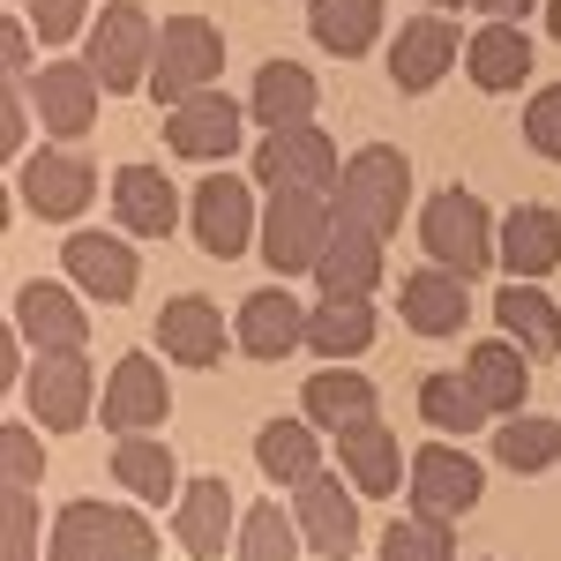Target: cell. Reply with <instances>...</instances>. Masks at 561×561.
I'll list each match as a JSON object with an SVG mask.
<instances>
[{
  "label": "cell",
  "instance_id": "44",
  "mask_svg": "<svg viewBox=\"0 0 561 561\" xmlns=\"http://www.w3.org/2000/svg\"><path fill=\"white\" fill-rule=\"evenodd\" d=\"M98 561H158V531H150V517L121 510L113 531H105V554H98Z\"/></svg>",
  "mask_w": 561,
  "mask_h": 561
},
{
  "label": "cell",
  "instance_id": "27",
  "mask_svg": "<svg viewBox=\"0 0 561 561\" xmlns=\"http://www.w3.org/2000/svg\"><path fill=\"white\" fill-rule=\"evenodd\" d=\"M300 412L314 420V427H359V420H382V397H375V382L359 375V367H322V375H307V397H300Z\"/></svg>",
  "mask_w": 561,
  "mask_h": 561
},
{
  "label": "cell",
  "instance_id": "1",
  "mask_svg": "<svg viewBox=\"0 0 561 561\" xmlns=\"http://www.w3.org/2000/svg\"><path fill=\"white\" fill-rule=\"evenodd\" d=\"M330 203L337 217L352 225H367V232H397L404 210H412V165H404V150H389V142H367V150H352L337 187H330Z\"/></svg>",
  "mask_w": 561,
  "mask_h": 561
},
{
  "label": "cell",
  "instance_id": "39",
  "mask_svg": "<svg viewBox=\"0 0 561 561\" xmlns=\"http://www.w3.org/2000/svg\"><path fill=\"white\" fill-rule=\"evenodd\" d=\"M45 531L38 517V486H8L0 494V561H45Z\"/></svg>",
  "mask_w": 561,
  "mask_h": 561
},
{
  "label": "cell",
  "instance_id": "13",
  "mask_svg": "<svg viewBox=\"0 0 561 561\" xmlns=\"http://www.w3.org/2000/svg\"><path fill=\"white\" fill-rule=\"evenodd\" d=\"M465 60V38H457V23L442 15V8H420L404 31H397V45H389V83L404 90V98H420V90H434L449 68Z\"/></svg>",
  "mask_w": 561,
  "mask_h": 561
},
{
  "label": "cell",
  "instance_id": "2",
  "mask_svg": "<svg viewBox=\"0 0 561 561\" xmlns=\"http://www.w3.org/2000/svg\"><path fill=\"white\" fill-rule=\"evenodd\" d=\"M225 76V31L210 15H173L158 23V60H150V98L158 105H180L195 90H217Z\"/></svg>",
  "mask_w": 561,
  "mask_h": 561
},
{
  "label": "cell",
  "instance_id": "37",
  "mask_svg": "<svg viewBox=\"0 0 561 561\" xmlns=\"http://www.w3.org/2000/svg\"><path fill=\"white\" fill-rule=\"evenodd\" d=\"M420 420L442 427V434H479L494 412L479 404V389L465 382V367H457V375H427V382H420Z\"/></svg>",
  "mask_w": 561,
  "mask_h": 561
},
{
  "label": "cell",
  "instance_id": "40",
  "mask_svg": "<svg viewBox=\"0 0 561 561\" xmlns=\"http://www.w3.org/2000/svg\"><path fill=\"white\" fill-rule=\"evenodd\" d=\"M382 561H457V531L434 517H397L382 531Z\"/></svg>",
  "mask_w": 561,
  "mask_h": 561
},
{
  "label": "cell",
  "instance_id": "31",
  "mask_svg": "<svg viewBox=\"0 0 561 561\" xmlns=\"http://www.w3.org/2000/svg\"><path fill=\"white\" fill-rule=\"evenodd\" d=\"M465 76L479 90H517L531 76V38L524 23H479V38L465 45Z\"/></svg>",
  "mask_w": 561,
  "mask_h": 561
},
{
  "label": "cell",
  "instance_id": "29",
  "mask_svg": "<svg viewBox=\"0 0 561 561\" xmlns=\"http://www.w3.org/2000/svg\"><path fill=\"white\" fill-rule=\"evenodd\" d=\"M494 322H502V337H517L531 359H554L561 352V307L531 285V277H510L502 293H494Z\"/></svg>",
  "mask_w": 561,
  "mask_h": 561
},
{
  "label": "cell",
  "instance_id": "48",
  "mask_svg": "<svg viewBox=\"0 0 561 561\" xmlns=\"http://www.w3.org/2000/svg\"><path fill=\"white\" fill-rule=\"evenodd\" d=\"M547 38L561 45V0H547Z\"/></svg>",
  "mask_w": 561,
  "mask_h": 561
},
{
  "label": "cell",
  "instance_id": "20",
  "mask_svg": "<svg viewBox=\"0 0 561 561\" xmlns=\"http://www.w3.org/2000/svg\"><path fill=\"white\" fill-rule=\"evenodd\" d=\"M15 330L31 337V352H83L90 345V307L68 300V285L31 277V285L15 293Z\"/></svg>",
  "mask_w": 561,
  "mask_h": 561
},
{
  "label": "cell",
  "instance_id": "38",
  "mask_svg": "<svg viewBox=\"0 0 561 561\" xmlns=\"http://www.w3.org/2000/svg\"><path fill=\"white\" fill-rule=\"evenodd\" d=\"M300 517L285 510V502H255L248 517H240V539H232V554L240 561H300Z\"/></svg>",
  "mask_w": 561,
  "mask_h": 561
},
{
  "label": "cell",
  "instance_id": "9",
  "mask_svg": "<svg viewBox=\"0 0 561 561\" xmlns=\"http://www.w3.org/2000/svg\"><path fill=\"white\" fill-rule=\"evenodd\" d=\"M248 173H255V187H270V195H277V187H322V195H330L337 173H345V158H337V142L314 128V121H300V128L262 135Z\"/></svg>",
  "mask_w": 561,
  "mask_h": 561
},
{
  "label": "cell",
  "instance_id": "24",
  "mask_svg": "<svg viewBox=\"0 0 561 561\" xmlns=\"http://www.w3.org/2000/svg\"><path fill=\"white\" fill-rule=\"evenodd\" d=\"M337 465H345V479L367 494V502H382V494H397L404 486V449H397V434L382 427V420H359V427L337 434Z\"/></svg>",
  "mask_w": 561,
  "mask_h": 561
},
{
  "label": "cell",
  "instance_id": "33",
  "mask_svg": "<svg viewBox=\"0 0 561 561\" xmlns=\"http://www.w3.org/2000/svg\"><path fill=\"white\" fill-rule=\"evenodd\" d=\"M307 31H314L322 53L359 60L367 45L382 38V0H307Z\"/></svg>",
  "mask_w": 561,
  "mask_h": 561
},
{
  "label": "cell",
  "instance_id": "4",
  "mask_svg": "<svg viewBox=\"0 0 561 561\" xmlns=\"http://www.w3.org/2000/svg\"><path fill=\"white\" fill-rule=\"evenodd\" d=\"M494 232L502 225H486V203H479L472 187H434L427 210H420V248H427V262L457 270V277H479L486 270Z\"/></svg>",
  "mask_w": 561,
  "mask_h": 561
},
{
  "label": "cell",
  "instance_id": "43",
  "mask_svg": "<svg viewBox=\"0 0 561 561\" xmlns=\"http://www.w3.org/2000/svg\"><path fill=\"white\" fill-rule=\"evenodd\" d=\"M524 142H531L539 158H554V165H561V83H547L531 105H524Z\"/></svg>",
  "mask_w": 561,
  "mask_h": 561
},
{
  "label": "cell",
  "instance_id": "17",
  "mask_svg": "<svg viewBox=\"0 0 561 561\" xmlns=\"http://www.w3.org/2000/svg\"><path fill=\"white\" fill-rule=\"evenodd\" d=\"M314 285H322V300H375V285H382V232L337 217L322 255H314Z\"/></svg>",
  "mask_w": 561,
  "mask_h": 561
},
{
  "label": "cell",
  "instance_id": "6",
  "mask_svg": "<svg viewBox=\"0 0 561 561\" xmlns=\"http://www.w3.org/2000/svg\"><path fill=\"white\" fill-rule=\"evenodd\" d=\"M83 60L98 68V83L105 90H150V60H158V23L135 8V0H113L98 23H90V45Z\"/></svg>",
  "mask_w": 561,
  "mask_h": 561
},
{
  "label": "cell",
  "instance_id": "12",
  "mask_svg": "<svg viewBox=\"0 0 561 561\" xmlns=\"http://www.w3.org/2000/svg\"><path fill=\"white\" fill-rule=\"evenodd\" d=\"M293 517H300V539L307 554L322 561H345L352 547H359V486L352 479H300L293 486Z\"/></svg>",
  "mask_w": 561,
  "mask_h": 561
},
{
  "label": "cell",
  "instance_id": "10",
  "mask_svg": "<svg viewBox=\"0 0 561 561\" xmlns=\"http://www.w3.org/2000/svg\"><path fill=\"white\" fill-rule=\"evenodd\" d=\"M240 135H248V105L225 98V90H195V98L165 105V150H173V158L217 165V158L240 150Z\"/></svg>",
  "mask_w": 561,
  "mask_h": 561
},
{
  "label": "cell",
  "instance_id": "25",
  "mask_svg": "<svg viewBox=\"0 0 561 561\" xmlns=\"http://www.w3.org/2000/svg\"><path fill=\"white\" fill-rule=\"evenodd\" d=\"M465 382L479 389V404H486L494 420H510V412H524V397H531V352H524L517 337L472 345V359H465Z\"/></svg>",
  "mask_w": 561,
  "mask_h": 561
},
{
  "label": "cell",
  "instance_id": "45",
  "mask_svg": "<svg viewBox=\"0 0 561 561\" xmlns=\"http://www.w3.org/2000/svg\"><path fill=\"white\" fill-rule=\"evenodd\" d=\"M90 23V0H31V31L45 45H68Z\"/></svg>",
  "mask_w": 561,
  "mask_h": 561
},
{
  "label": "cell",
  "instance_id": "35",
  "mask_svg": "<svg viewBox=\"0 0 561 561\" xmlns=\"http://www.w3.org/2000/svg\"><path fill=\"white\" fill-rule=\"evenodd\" d=\"M494 465H502V472H547V465H561V420L510 412V420L494 427Z\"/></svg>",
  "mask_w": 561,
  "mask_h": 561
},
{
  "label": "cell",
  "instance_id": "49",
  "mask_svg": "<svg viewBox=\"0 0 561 561\" xmlns=\"http://www.w3.org/2000/svg\"><path fill=\"white\" fill-rule=\"evenodd\" d=\"M427 8H442V15H449V8H472V0H427Z\"/></svg>",
  "mask_w": 561,
  "mask_h": 561
},
{
  "label": "cell",
  "instance_id": "18",
  "mask_svg": "<svg viewBox=\"0 0 561 561\" xmlns=\"http://www.w3.org/2000/svg\"><path fill=\"white\" fill-rule=\"evenodd\" d=\"M397 314H404V330H420V337H457V330L472 322V277H457V270H442V262H420V270L404 277V293H397Z\"/></svg>",
  "mask_w": 561,
  "mask_h": 561
},
{
  "label": "cell",
  "instance_id": "28",
  "mask_svg": "<svg viewBox=\"0 0 561 561\" xmlns=\"http://www.w3.org/2000/svg\"><path fill=\"white\" fill-rule=\"evenodd\" d=\"M113 210H121V232L135 240H165L180 225V187L158 165H128V173L113 180Z\"/></svg>",
  "mask_w": 561,
  "mask_h": 561
},
{
  "label": "cell",
  "instance_id": "15",
  "mask_svg": "<svg viewBox=\"0 0 561 561\" xmlns=\"http://www.w3.org/2000/svg\"><path fill=\"white\" fill-rule=\"evenodd\" d=\"M98 68L90 60H45L38 76H31V105H38V128H53L60 142H83L98 128Z\"/></svg>",
  "mask_w": 561,
  "mask_h": 561
},
{
  "label": "cell",
  "instance_id": "41",
  "mask_svg": "<svg viewBox=\"0 0 561 561\" xmlns=\"http://www.w3.org/2000/svg\"><path fill=\"white\" fill-rule=\"evenodd\" d=\"M0 472H8V486H38L45 479L38 420H8V427H0Z\"/></svg>",
  "mask_w": 561,
  "mask_h": 561
},
{
  "label": "cell",
  "instance_id": "46",
  "mask_svg": "<svg viewBox=\"0 0 561 561\" xmlns=\"http://www.w3.org/2000/svg\"><path fill=\"white\" fill-rule=\"evenodd\" d=\"M31 38H38L31 23H8V15H0V76H23V68H31Z\"/></svg>",
  "mask_w": 561,
  "mask_h": 561
},
{
  "label": "cell",
  "instance_id": "3",
  "mask_svg": "<svg viewBox=\"0 0 561 561\" xmlns=\"http://www.w3.org/2000/svg\"><path fill=\"white\" fill-rule=\"evenodd\" d=\"M330 225H337V203H330L322 187H277V195L262 203V240L255 248L277 277H293V270H314Z\"/></svg>",
  "mask_w": 561,
  "mask_h": 561
},
{
  "label": "cell",
  "instance_id": "32",
  "mask_svg": "<svg viewBox=\"0 0 561 561\" xmlns=\"http://www.w3.org/2000/svg\"><path fill=\"white\" fill-rule=\"evenodd\" d=\"M255 465L262 479H277V486H300V479L322 472V442H314V420H262L255 434Z\"/></svg>",
  "mask_w": 561,
  "mask_h": 561
},
{
  "label": "cell",
  "instance_id": "26",
  "mask_svg": "<svg viewBox=\"0 0 561 561\" xmlns=\"http://www.w3.org/2000/svg\"><path fill=\"white\" fill-rule=\"evenodd\" d=\"M314 105H322V83L307 76L300 60H262V68H255L248 113L262 121V135H270V128H300V121H314Z\"/></svg>",
  "mask_w": 561,
  "mask_h": 561
},
{
  "label": "cell",
  "instance_id": "34",
  "mask_svg": "<svg viewBox=\"0 0 561 561\" xmlns=\"http://www.w3.org/2000/svg\"><path fill=\"white\" fill-rule=\"evenodd\" d=\"M375 300H314L307 307V345L322 352V359H359V352L375 345Z\"/></svg>",
  "mask_w": 561,
  "mask_h": 561
},
{
  "label": "cell",
  "instance_id": "7",
  "mask_svg": "<svg viewBox=\"0 0 561 561\" xmlns=\"http://www.w3.org/2000/svg\"><path fill=\"white\" fill-rule=\"evenodd\" d=\"M404 494H412V517L457 524V517H472V510H479L486 472H479L457 442H427V449L412 457V472H404Z\"/></svg>",
  "mask_w": 561,
  "mask_h": 561
},
{
  "label": "cell",
  "instance_id": "30",
  "mask_svg": "<svg viewBox=\"0 0 561 561\" xmlns=\"http://www.w3.org/2000/svg\"><path fill=\"white\" fill-rule=\"evenodd\" d=\"M113 479L135 502H180V465L158 434H113Z\"/></svg>",
  "mask_w": 561,
  "mask_h": 561
},
{
  "label": "cell",
  "instance_id": "16",
  "mask_svg": "<svg viewBox=\"0 0 561 561\" xmlns=\"http://www.w3.org/2000/svg\"><path fill=\"white\" fill-rule=\"evenodd\" d=\"M60 255H68V277L83 285L90 300H135V285H142L135 232H68Z\"/></svg>",
  "mask_w": 561,
  "mask_h": 561
},
{
  "label": "cell",
  "instance_id": "5",
  "mask_svg": "<svg viewBox=\"0 0 561 561\" xmlns=\"http://www.w3.org/2000/svg\"><path fill=\"white\" fill-rule=\"evenodd\" d=\"M187 217H195V240H203V255H217V262H240V255H248V248L262 240V195H255V180H240V173L195 180V195H187Z\"/></svg>",
  "mask_w": 561,
  "mask_h": 561
},
{
  "label": "cell",
  "instance_id": "22",
  "mask_svg": "<svg viewBox=\"0 0 561 561\" xmlns=\"http://www.w3.org/2000/svg\"><path fill=\"white\" fill-rule=\"evenodd\" d=\"M494 262L510 270V277H554L561 262V217L547 203H517V210L502 217V232H494Z\"/></svg>",
  "mask_w": 561,
  "mask_h": 561
},
{
  "label": "cell",
  "instance_id": "36",
  "mask_svg": "<svg viewBox=\"0 0 561 561\" xmlns=\"http://www.w3.org/2000/svg\"><path fill=\"white\" fill-rule=\"evenodd\" d=\"M113 502H68L53 531H45V561H98L105 554V531H113Z\"/></svg>",
  "mask_w": 561,
  "mask_h": 561
},
{
  "label": "cell",
  "instance_id": "47",
  "mask_svg": "<svg viewBox=\"0 0 561 561\" xmlns=\"http://www.w3.org/2000/svg\"><path fill=\"white\" fill-rule=\"evenodd\" d=\"M479 15H486V23H524V15H531V8H547V0H472Z\"/></svg>",
  "mask_w": 561,
  "mask_h": 561
},
{
  "label": "cell",
  "instance_id": "50",
  "mask_svg": "<svg viewBox=\"0 0 561 561\" xmlns=\"http://www.w3.org/2000/svg\"><path fill=\"white\" fill-rule=\"evenodd\" d=\"M345 561H352V554H345Z\"/></svg>",
  "mask_w": 561,
  "mask_h": 561
},
{
  "label": "cell",
  "instance_id": "23",
  "mask_svg": "<svg viewBox=\"0 0 561 561\" xmlns=\"http://www.w3.org/2000/svg\"><path fill=\"white\" fill-rule=\"evenodd\" d=\"M158 352L180 359V367H217L225 359V314L203 293H180V300L158 307Z\"/></svg>",
  "mask_w": 561,
  "mask_h": 561
},
{
  "label": "cell",
  "instance_id": "14",
  "mask_svg": "<svg viewBox=\"0 0 561 561\" xmlns=\"http://www.w3.org/2000/svg\"><path fill=\"white\" fill-rule=\"evenodd\" d=\"M165 412H173V382H165V367H158L150 352H128V359L105 375V389H98V420L113 434H150Z\"/></svg>",
  "mask_w": 561,
  "mask_h": 561
},
{
  "label": "cell",
  "instance_id": "11",
  "mask_svg": "<svg viewBox=\"0 0 561 561\" xmlns=\"http://www.w3.org/2000/svg\"><path fill=\"white\" fill-rule=\"evenodd\" d=\"M90 195H98V165H90L76 142H53V150H31L23 158V210L31 217L68 225V217L90 210Z\"/></svg>",
  "mask_w": 561,
  "mask_h": 561
},
{
  "label": "cell",
  "instance_id": "8",
  "mask_svg": "<svg viewBox=\"0 0 561 561\" xmlns=\"http://www.w3.org/2000/svg\"><path fill=\"white\" fill-rule=\"evenodd\" d=\"M23 404L53 434H76L83 420H98V375H90V359L83 352H38L31 375H23Z\"/></svg>",
  "mask_w": 561,
  "mask_h": 561
},
{
  "label": "cell",
  "instance_id": "42",
  "mask_svg": "<svg viewBox=\"0 0 561 561\" xmlns=\"http://www.w3.org/2000/svg\"><path fill=\"white\" fill-rule=\"evenodd\" d=\"M31 128H38V105H31V83L0 76V158H15Z\"/></svg>",
  "mask_w": 561,
  "mask_h": 561
},
{
  "label": "cell",
  "instance_id": "19",
  "mask_svg": "<svg viewBox=\"0 0 561 561\" xmlns=\"http://www.w3.org/2000/svg\"><path fill=\"white\" fill-rule=\"evenodd\" d=\"M173 539L187 547V561H210L225 554L232 539H240V510H232V486L225 479H187L180 486V502H173Z\"/></svg>",
  "mask_w": 561,
  "mask_h": 561
},
{
  "label": "cell",
  "instance_id": "21",
  "mask_svg": "<svg viewBox=\"0 0 561 561\" xmlns=\"http://www.w3.org/2000/svg\"><path fill=\"white\" fill-rule=\"evenodd\" d=\"M232 337L248 345V359H285V352L307 345V307L285 293V285H262L240 300V322H232Z\"/></svg>",
  "mask_w": 561,
  "mask_h": 561
}]
</instances>
